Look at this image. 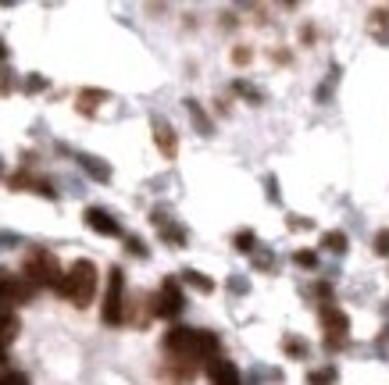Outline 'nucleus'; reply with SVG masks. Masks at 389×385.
I'll return each instance as SVG.
<instances>
[{"mask_svg": "<svg viewBox=\"0 0 389 385\" xmlns=\"http://www.w3.org/2000/svg\"><path fill=\"white\" fill-rule=\"evenodd\" d=\"M154 125V143L161 146V154H165V157H175L179 154V139H175V128L165 121V118H154L150 121Z\"/></svg>", "mask_w": 389, "mask_h": 385, "instance_id": "9d476101", "label": "nucleus"}, {"mask_svg": "<svg viewBox=\"0 0 389 385\" xmlns=\"http://www.w3.org/2000/svg\"><path fill=\"white\" fill-rule=\"evenodd\" d=\"M208 378H211V385H243L236 364L232 360H221V357L208 360Z\"/></svg>", "mask_w": 389, "mask_h": 385, "instance_id": "6e6552de", "label": "nucleus"}, {"mask_svg": "<svg viewBox=\"0 0 389 385\" xmlns=\"http://www.w3.org/2000/svg\"><path fill=\"white\" fill-rule=\"evenodd\" d=\"M236 250H239V253H250V250H254V232H239V235H236Z\"/></svg>", "mask_w": 389, "mask_h": 385, "instance_id": "aec40b11", "label": "nucleus"}, {"mask_svg": "<svg viewBox=\"0 0 389 385\" xmlns=\"http://www.w3.org/2000/svg\"><path fill=\"white\" fill-rule=\"evenodd\" d=\"M129 250H132L136 257H143V253H147V250H143V243H139V239H129Z\"/></svg>", "mask_w": 389, "mask_h": 385, "instance_id": "a878e982", "label": "nucleus"}, {"mask_svg": "<svg viewBox=\"0 0 389 385\" xmlns=\"http://www.w3.org/2000/svg\"><path fill=\"white\" fill-rule=\"evenodd\" d=\"M100 317H104V325H121L126 321V275H121V268L108 271V293H104Z\"/></svg>", "mask_w": 389, "mask_h": 385, "instance_id": "20e7f679", "label": "nucleus"}, {"mask_svg": "<svg viewBox=\"0 0 389 385\" xmlns=\"http://www.w3.org/2000/svg\"><path fill=\"white\" fill-rule=\"evenodd\" d=\"M236 93H243V97H250V100H257V103H261V93L254 90V86H247V82H236Z\"/></svg>", "mask_w": 389, "mask_h": 385, "instance_id": "b1692460", "label": "nucleus"}, {"mask_svg": "<svg viewBox=\"0 0 389 385\" xmlns=\"http://www.w3.org/2000/svg\"><path fill=\"white\" fill-rule=\"evenodd\" d=\"M0 171H4V164H0Z\"/></svg>", "mask_w": 389, "mask_h": 385, "instance_id": "cd10ccee", "label": "nucleus"}, {"mask_svg": "<svg viewBox=\"0 0 389 385\" xmlns=\"http://www.w3.org/2000/svg\"><path fill=\"white\" fill-rule=\"evenodd\" d=\"M375 253H382V257L389 253V228H382V232L375 235Z\"/></svg>", "mask_w": 389, "mask_h": 385, "instance_id": "412c9836", "label": "nucleus"}, {"mask_svg": "<svg viewBox=\"0 0 389 385\" xmlns=\"http://www.w3.org/2000/svg\"><path fill=\"white\" fill-rule=\"evenodd\" d=\"M18 328H22V321H18L14 307L0 304V346H4V350H8V342L18 335Z\"/></svg>", "mask_w": 389, "mask_h": 385, "instance_id": "9b49d317", "label": "nucleus"}, {"mask_svg": "<svg viewBox=\"0 0 389 385\" xmlns=\"http://www.w3.org/2000/svg\"><path fill=\"white\" fill-rule=\"evenodd\" d=\"M182 282H190L193 289H200V293H215V282L208 275H200V271H193V268H186L182 271Z\"/></svg>", "mask_w": 389, "mask_h": 385, "instance_id": "4468645a", "label": "nucleus"}, {"mask_svg": "<svg viewBox=\"0 0 389 385\" xmlns=\"http://www.w3.org/2000/svg\"><path fill=\"white\" fill-rule=\"evenodd\" d=\"M232 61H236V64H247V61H250V50H247V47H236V50H232Z\"/></svg>", "mask_w": 389, "mask_h": 385, "instance_id": "393cba45", "label": "nucleus"}, {"mask_svg": "<svg viewBox=\"0 0 389 385\" xmlns=\"http://www.w3.org/2000/svg\"><path fill=\"white\" fill-rule=\"evenodd\" d=\"M186 111H190V118H193V125H197V132H200V136H211V118L200 111L197 100H186Z\"/></svg>", "mask_w": 389, "mask_h": 385, "instance_id": "f8f14e48", "label": "nucleus"}, {"mask_svg": "<svg viewBox=\"0 0 389 385\" xmlns=\"http://www.w3.org/2000/svg\"><path fill=\"white\" fill-rule=\"evenodd\" d=\"M26 275V282L32 286V289H57L61 286V278H65V271H61V264H57V257L50 253V250H32V253H26V268H22Z\"/></svg>", "mask_w": 389, "mask_h": 385, "instance_id": "7ed1b4c3", "label": "nucleus"}, {"mask_svg": "<svg viewBox=\"0 0 389 385\" xmlns=\"http://www.w3.org/2000/svg\"><path fill=\"white\" fill-rule=\"evenodd\" d=\"M321 325H325V332H329V335H325L329 342H343L346 332H350V317H346L339 307H325L321 310Z\"/></svg>", "mask_w": 389, "mask_h": 385, "instance_id": "0eeeda50", "label": "nucleus"}, {"mask_svg": "<svg viewBox=\"0 0 389 385\" xmlns=\"http://www.w3.org/2000/svg\"><path fill=\"white\" fill-rule=\"evenodd\" d=\"M307 385H336V371H332V368L311 371V375H307Z\"/></svg>", "mask_w": 389, "mask_h": 385, "instance_id": "f3484780", "label": "nucleus"}, {"mask_svg": "<svg viewBox=\"0 0 389 385\" xmlns=\"http://www.w3.org/2000/svg\"><path fill=\"white\" fill-rule=\"evenodd\" d=\"M100 100H108L104 90H83V93H79V111H83V115H93Z\"/></svg>", "mask_w": 389, "mask_h": 385, "instance_id": "ddd939ff", "label": "nucleus"}, {"mask_svg": "<svg viewBox=\"0 0 389 385\" xmlns=\"http://www.w3.org/2000/svg\"><path fill=\"white\" fill-rule=\"evenodd\" d=\"M165 350L175 357V360H186L193 368V360H215L218 353V335L215 332H200V328H168L165 332Z\"/></svg>", "mask_w": 389, "mask_h": 385, "instance_id": "f257e3e1", "label": "nucleus"}, {"mask_svg": "<svg viewBox=\"0 0 389 385\" xmlns=\"http://www.w3.org/2000/svg\"><path fill=\"white\" fill-rule=\"evenodd\" d=\"M83 221H86V228H93V232H100V235H118V232H121V225L111 218L108 210H100V207H86Z\"/></svg>", "mask_w": 389, "mask_h": 385, "instance_id": "1a4fd4ad", "label": "nucleus"}, {"mask_svg": "<svg viewBox=\"0 0 389 385\" xmlns=\"http://www.w3.org/2000/svg\"><path fill=\"white\" fill-rule=\"evenodd\" d=\"M293 261H297L300 268H315V264H318V253H311V250H297Z\"/></svg>", "mask_w": 389, "mask_h": 385, "instance_id": "a211bd4d", "label": "nucleus"}, {"mask_svg": "<svg viewBox=\"0 0 389 385\" xmlns=\"http://www.w3.org/2000/svg\"><path fill=\"white\" fill-rule=\"evenodd\" d=\"M321 246L332 250V253H346V235L343 232H325L321 235Z\"/></svg>", "mask_w": 389, "mask_h": 385, "instance_id": "dca6fc26", "label": "nucleus"}, {"mask_svg": "<svg viewBox=\"0 0 389 385\" xmlns=\"http://www.w3.org/2000/svg\"><path fill=\"white\" fill-rule=\"evenodd\" d=\"M182 304H186V296H182V289H179V282L175 278H165L161 282V293L154 296V314L157 317H179L182 314Z\"/></svg>", "mask_w": 389, "mask_h": 385, "instance_id": "39448f33", "label": "nucleus"}, {"mask_svg": "<svg viewBox=\"0 0 389 385\" xmlns=\"http://www.w3.org/2000/svg\"><path fill=\"white\" fill-rule=\"evenodd\" d=\"M286 353L290 357H307V342L303 339H286Z\"/></svg>", "mask_w": 389, "mask_h": 385, "instance_id": "6ab92c4d", "label": "nucleus"}, {"mask_svg": "<svg viewBox=\"0 0 389 385\" xmlns=\"http://www.w3.org/2000/svg\"><path fill=\"white\" fill-rule=\"evenodd\" d=\"M57 293L65 296V299H72L75 307H90L93 304V293H97V264L93 261H75L65 271V278H61Z\"/></svg>", "mask_w": 389, "mask_h": 385, "instance_id": "f03ea898", "label": "nucleus"}, {"mask_svg": "<svg viewBox=\"0 0 389 385\" xmlns=\"http://www.w3.org/2000/svg\"><path fill=\"white\" fill-rule=\"evenodd\" d=\"M8 57V47H4V39H0V61H4Z\"/></svg>", "mask_w": 389, "mask_h": 385, "instance_id": "bb28decb", "label": "nucleus"}, {"mask_svg": "<svg viewBox=\"0 0 389 385\" xmlns=\"http://www.w3.org/2000/svg\"><path fill=\"white\" fill-rule=\"evenodd\" d=\"M26 90H29V93H39V90H47V79H43V75H32V79L26 82Z\"/></svg>", "mask_w": 389, "mask_h": 385, "instance_id": "5701e85b", "label": "nucleus"}, {"mask_svg": "<svg viewBox=\"0 0 389 385\" xmlns=\"http://www.w3.org/2000/svg\"><path fill=\"white\" fill-rule=\"evenodd\" d=\"M79 161H83V168L90 171L93 179H100V182H108V179H111V168H108V164H100L97 157H79Z\"/></svg>", "mask_w": 389, "mask_h": 385, "instance_id": "2eb2a0df", "label": "nucleus"}, {"mask_svg": "<svg viewBox=\"0 0 389 385\" xmlns=\"http://www.w3.org/2000/svg\"><path fill=\"white\" fill-rule=\"evenodd\" d=\"M32 286L26 282L22 275H14V271H8V268H0V304H26V299H32Z\"/></svg>", "mask_w": 389, "mask_h": 385, "instance_id": "423d86ee", "label": "nucleus"}, {"mask_svg": "<svg viewBox=\"0 0 389 385\" xmlns=\"http://www.w3.org/2000/svg\"><path fill=\"white\" fill-rule=\"evenodd\" d=\"M0 385H29V382H26V375L8 371V375H0Z\"/></svg>", "mask_w": 389, "mask_h": 385, "instance_id": "4be33fe9", "label": "nucleus"}]
</instances>
